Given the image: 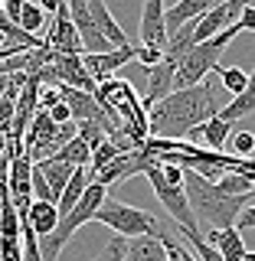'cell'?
Masks as SVG:
<instances>
[{
  "mask_svg": "<svg viewBox=\"0 0 255 261\" xmlns=\"http://www.w3.org/2000/svg\"><path fill=\"white\" fill-rule=\"evenodd\" d=\"M125 261H167V251H164V242L160 239H128V248H125Z\"/></svg>",
  "mask_w": 255,
  "mask_h": 261,
  "instance_id": "44dd1931",
  "label": "cell"
},
{
  "mask_svg": "<svg viewBox=\"0 0 255 261\" xmlns=\"http://www.w3.org/2000/svg\"><path fill=\"white\" fill-rule=\"evenodd\" d=\"M239 16H242V4H213V10L193 23V39H196V46L216 39L223 30H229L233 23H239Z\"/></svg>",
  "mask_w": 255,
  "mask_h": 261,
  "instance_id": "ba28073f",
  "label": "cell"
},
{
  "mask_svg": "<svg viewBox=\"0 0 255 261\" xmlns=\"http://www.w3.org/2000/svg\"><path fill=\"white\" fill-rule=\"evenodd\" d=\"M233 150H236V157L249 160V153H255V134H252V130H239V134H233Z\"/></svg>",
  "mask_w": 255,
  "mask_h": 261,
  "instance_id": "4316f807",
  "label": "cell"
},
{
  "mask_svg": "<svg viewBox=\"0 0 255 261\" xmlns=\"http://www.w3.org/2000/svg\"><path fill=\"white\" fill-rule=\"evenodd\" d=\"M183 193H187V202H190V212H193L196 225H206L210 232L236 228L239 216L255 202V193L252 196H226L213 183L190 173V170H183Z\"/></svg>",
  "mask_w": 255,
  "mask_h": 261,
  "instance_id": "7a4b0ae2",
  "label": "cell"
},
{
  "mask_svg": "<svg viewBox=\"0 0 255 261\" xmlns=\"http://www.w3.org/2000/svg\"><path fill=\"white\" fill-rule=\"evenodd\" d=\"M88 13H92V20H95V27L98 33H102L105 39H108V46L111 49H128V36H125V30L118 27V20L111 16L108 10V4H102V0H88Z\"/></svg>",
  "mask_w": 255,
  "mask_h": 261,
  "instance_id": "9a60e30c",
  "label": "cell"
},
{
  "mask_svg": "<svg viewBox=\"0 0 255 261\" xmlns=\"http://www.w3.org/2000/svg\"><path fill=\"white\" fill-rule=\"evenodd\" d=\"M141 46L160 49L167 46V23H164V0H147L141 7Z\"/></svg>",
  "mask_w": 255,
  "mask_h": 261,
  "instance_id": "30bf717a",
  "label": "cell"
},
{
  "mask_svg": "<svg viewBox=\"0 0 255 261\" xmlns=\"http://www.w3.org/2000/svg\"><path fill=\"white\" fill-rule=\"evenodd\" d=\"M213 10V4L206 0H180V4H167L164 0V23H167V33H177L183 27L196 23L200 16H206Z\"/></svg>",
  "mask_w": 255,
  "mask_h": 261,
  "instance_id": "4fadbf2b",
  "label": "cell"
},
{
  "mask_svg": "<svg viewBox=\"0 0 255 261\" xmlns=\"http://www.w3.org/2000/svg\"><path fill=\"white\" fill-rule=\"evenodd\" d=\"M242 261H255V251H245V258Z\"/></svg>",
  "mask_w": 255,
  "mask_h": 261,
  "instance_id": "e575fe53",
  "label": "cell"
},
{
  "mask_svg": "<svg viewBox=\"0 0 255 261\" xmlns=\"http://www.w3.org/2000/svg\"><path fill=\"white\" fill-rule=\"evenodd\" d=\"M7 150H10V144H7V134H0V160L7 157Z\"/></svg>",
  "mask_w": 255,
  "mask_h": 261,
  "instance_id": "d6a6232c",
  "label": "cell"
},
{
  "mask_svg": "<svg viewBox=\"0 0 255 261\" xmlns=\"http://www.w3.org/2000/svg\"><path fill=\"white\" fill-rule=\"evenodd\" d=\"M219 82H223V88L233 92V98H239L245 92V85H249V72H242L239 65H219Z\"/></svg>",
  "mask_w": 255,
  "mask_h": 261,
  "instance_id": "cb8c5ba5",
  "label": "cell"
},
{
  "mask_svg": "<svg viewBox=\"0 0 255 261\" xmlns=\"http://www.w3.org/2000/svg\"><path fill=\"white\" fill-rule=\"evenodd\" d=\"M95 222L108 225L114 235H121V239H144V235H151V239H160L164 225L157 222V216L147 209H137V206H128V202L121 199H105L102 209L95 212Z\"/></svg>",
  "mask_w": 255,
  "mask_h": 261,
  "instance_id": "5b68a950",
  "label": "cell"
},
{
  "mask_svg": "<svg viewBox=\"0 0 255 261\" xmlns=\"http://www.w3.org/2000/svg\"><path fill=\"white\" fill-rule=\"evenodd\" d=\"M144 176L151 179L154 196H157V202L164 206V212L174 219L177 232H200V225H196V219H193V212H190V202H187L183 186H170L167 179H164V173H160V163H157V160L147 163Z\"/></svg>",
  "mask_w": 255,
  "mask_h": 261,
  "instance_id": "8992f818",
  "label": "cell"
},
{
  "mask_svg": "<svg viewBox=\"0 0 255 261\" xmlns=\"http://www.w3.org/2000/svg\"><path fill=\"white\" fill-rule=\"evenodd\" d=\"M206 242L213 245V248L219 251V258L223 261H242L245 258V242H242V232L239 228H223V232H210Z\"/></svg>",
  "mask_w": 255,
  "mask_h": 261,
  "instance_id": "e0dca14e",
  "label": "cell"
},
{
  "mask_svg": "<svg viewBox=\"0 0 255 261\" xmlns=\"http://www.w3.org/2000/svg\"><path fill=\"white\" fill-rule=\"evenodd\" d=\"M255 111V69L249 72V85H245V92L239 98H233L229 105H223V111H219V118L223 121H242V118H249V114Z\"/></svg>",
  "mask_w": 255,
  "mask_h": 261,
  "instance_id": "ffe728a7",
  "label": "cell"
},
{
  "mask_svg": "<svg viewBox=\"0 0 255 261\" xmlns=\"http://www.w3.org/2000/svg\"><path fill=\"white\" fill-rule=\"evenodd\" d=\"M36 167H39V173L46 176L49 199H53V206H56V202H59V196H62V190L69 186V179H72V173H76V170H72L69 163L56 160V157H49V160H39Z\"/></svg>",
  "mask_w": 255,
  "mask_h": 261,
  "instance_id": "2e32d148",
  "label": "cell"
},
{
  "mask_svg": "<svg viewBox=\"0 0 255 261\" xmlns=\"http://www.w3.org/2000/svg\"><path fill=\"white\" fill-rule=\"evenodd\" d=\"M131 59H134V46L111 49V53H102V56H85V53H82V65H85V72L98 82V85H102V82H108L111 72L121 69V65L131 62Z\"/></svg>",
  "mask_w": 255,
  "mask_h": 261,
  "instance_id": "5bb4252c",
  "label": "cell"
},
{
  "mask_svg": "<svg viewBox=\"0 0 255 261\" xmlns=\"http://www.w3.org/2000/svg\"><path fill=\"white\" fill-rule=\"evenodd\" d=\"M56 75H59V85L65 88H76V92H85V95H95V79L85 72L82 65V56H59L56 53V62H53Z\"/></svg>",
  "mask_w": 255,
  "mask_h": 261,
  "instance_id": "8fae6325",
  "label": "cell"
},
{
  "mask_svg": "<svg viewBox=\"0 0 255 261\" xmlns=\"http://www.w3.org/2000/svg\"><path fill=\"white\" fill-rule=\"evenodd\" d=\"M7 88H10V75H0V98H4Z\"/></svg>",
  "mask_w": 255,
  "mask_h": 261,
  "instance_id": "836d02e7",
  "label": "cell"
},
{
  "mask_svg": "<svg viewBox=\"0 0 255 261\" xmlns=\"http://www.w3.org/2000/svg\"><path fill=\"white\" fill-rule=\"evenodd\" d=\"M239 30L255 33V4H242V16H239Z\"/></svg>",
  "mask_w": 255,
  "mask_h": 261,
  "instance_id": "4dcf8cb0",
  "label": "cell"
},
{
  "mask_svg": "<svg viewBox=\"0 0 255 261\" xmlns=\"http://www.w3.org/2000/svg\"><path fill=\"white\" fill-rule=\"evenodd\" d=\"M236 228H239V232H242V228H255V202H252V206H249V209H245L242 216H239Z\"/></svg>",
  "mask_w": 255,
  "mask_h": 261,
  "instance_id": "1f68e13d",
  "label": "cell"
},
{
  "mask_svg": "<svg viewBox=\"0 0 255 261\" xmlns=\"http://www.w3.org/2000/svg\"><path fill=\"white\" fill-rule=\"evenodd\" d=\"M88 183H92V170H88V167H79L76 173H72L69 186H65V190H62L59 202H56V209H59V219H62V216H69V212L79 206V199H82V196H85Z\"/></svg>",
  "mask_w": 255,
  "mask_h": 261,
  "instance_id": "ac0fdd59",
  "label": "cell"
},
{
  "mask_svg": "<svg viewBox=\"0 0 255 261\" xmlns=\"http://www.w3.org/2000/svg\"><path fill=\"white\" fill-rule=\"evenodd\" d=\"M23 219H27V225L33 228L36 239H46V235L59 225V209H56L53 202H36L33 199V206H30V212Z\"/></svg>",
  "mask_w": 255,
  "mask_h": 261,
  "instance_id": "d6986e66",
  "label": "cell"
},
{
  "mask_svg": "<svg viewBox=\"0 0 255 261\" xmlns=\"http://www.w3.org/2000/svg\"><path fill=\"white\" fill-rule=\"evenodd\" d=\"M114 157H121V150H118L111 141H105L102 147H95V150H92V173H98L102 167H108Z\"/></svg>",
  "mask_w": 255,
  "mask_h": 261,
  "instance_id": "d4e9b609",
  "label": "cell"
},
{
  "mask_svg": "<svg viewBox=\"0 0 255 261\" xmlns=\"http://www.w3.org/2000/svg\"><path fill=\"white\" fill-rule=\"evenodd\" d=\"M69 16H72V27L79 33V43H82V53L85 56H102V53H111L108 39L98 33L92 13H88V4L79 0V4H69Z\"/></svg>",
  "mask_w": 255,
  "mask_h": 261,
  "instance_id": "9c48e42d",
  "label": "cell"
},
{
  "mask_svg": "<svg viewBox=\"0 0 255 261\" xmlns=\"http://www.w3.org/2000/svg\"><path fill=\"white\" fill-rule=\"evenodd\" d=\"M46 114H49V121H53V124H69V121H72V111H69V105H65L62 98H59V101H56Z\"/></svg>",
  "mask_w": 255,
  "mask_h": 261,
  "instance_id": "f1b7e54d",
  "label": "cell"
},
{
  "mask_svg": "<svg viewBox=\"0 0 255 261\" xmlns=\"http://www.w3.org/2000/svg\"><path fill=\"white\" fill-rule=\"evenodd\" d=\"M46 46L59 56H82V43H79L76 27H72L69 4H65V0L59 4V10H56L53 23H49V30H46Z\"/></svg>",
  "mask_w": 255,
  "mask_h": 261,
  "instance_id": "52a82bcc",
  "label": "cell"
},
{
  "mask_svg": "<svg viewBox=\"0 0 255 261\" xmlns=\"http://www.w3.org/2000/svg\"><path fill=\"white\" fill-rule=\"evenodd\" d=\"M56 160H62V163H69L72 170H79V167H88L92 163V147H88L82 137H72L65 147H59V153H56Z\"/></svg>",
  "mask_w": 255,
  "mask_h": 261,
  "instance_id": "7402d4cb",
  "label": "cell"
},
{
  "mask_svg": "<svg viewBox=\"0 0 255 261\" xmlns=\"http://www.w3.org/2000/svg\"><path fill=\"white\" fill-rule=\"evenodd\" d=\"M160 173L170 186H183V167H177V163H160Z\"/></svg>",
  "mask_w": 255,
  "mask_h": 261,
  "instance_id": "f546056e",
  "label": "cell"
},
{
  "mask_svg": "<svg viewBox=\"0 0 255 261\" xmlns=\"http://www.w3.org/2000/svg\"><path fill=\"white\" fill-rule=\"evenodd\" d=\"M134 59L144 65V69H151V65L164 62V53L160 49H147V46H134Z\"/></svg>",
  "mask_w": 255,
  "mask_h": 261,
  "instance_id": "83f0119b",
  "label": "cell"
},
{
  "mask_svg": "<svg viewBox=\"0 0 255 261\" xmlns=\"http://www.w3.org/2000/svg\"><path fill=\"white\" fill-rule=\"evenodd\" d=\"M239 23H233L229 30H223L216 39H210V43H200V46H193L190 53L180 59L177 65V75H174V92H180V88H196V85H203L206 82L210 72H216L219 59H223V53H226V46L233 43L236 36H239Z\"/></svg>",
  "mask_w": 255,
  "mask_h": 261,
  "instance_id": "277c9868",
  "label": "cell"
},
{
  "mask_svg": "<svg viewBox=\"0 0 255 261\" xmlns=\"http://www.w3.org/2000/svg\"><path fill=\"white\" fill-rule=\"evenodd\" d=\"M174 75H177V65L167 62V59L147 69V92L141 98V108L144 111H151L157 101H164V98L174 92Z\"/></svg>",
  "mask_w": 255,
  "mask_h": 261,
  "instance_id": "7c38bea8",
  "label": "cell"
},
{
  "mask_svg": "<svg viewBox=\"0 0 255 261\" xmlns=\"http://www.w3.org/2000/svg\"><path fill=\"white\" fill-rule=\"evenodd\" d=\"M219 111H223V105L216 101L210 82H203L196 88H180V92H170L164 101H157L147 111V137L187 141L190 130L203 127Z\"/></svg>",
  "mask_w": 255,
  "mask_h": 261,
  "instance_id": "6da1fadb",
  "label": "cell"
},
{
  "mask_svg": "<svg viewBox=\"0 0 255 261\" xmlns=\"http://www.w3.org/2000/svg\"><path fill=\"white\" fill-rule=\"evenodd\" d=\"M125 248H128V239H121V235H114V239L105 245L102 251L92 258V261H125Z\"/></svg>",
  "mask_w": 255,
  "mask_h": 261,
  "instance_id": "484cf974",
  "label": "cell"
},
{
  "mask_svg": "<svg viewBox=\"0 0 255 261\" xmlns=\"http://www.w3.org/2000/svg\"><path fill=\"white\" fill-rule=\"evenodd\" d=\"M105 199H108V186H102V183H95V179H92V183H88V190H85V196L79 199V206L72 209L69 216H62L59 225H56L46 239H36L43 261H59L62 248L72 242V235H76L85 222H95V212L102 209Z\"/></svg>",
  "mask_w": 255,
  "mask_h": 261,
  "instance_id": "3957f363",
  "label": "cell"
},
{
  "mask_svg": "<svg viewBox=\"0 0 255 261\" xmlns=\"http://www.w3.org/2000/svg\"><path fill=\"white\" fill-rule=\"evenodd\" d=\"M46 27V13H43V7L36 4V0H23V7H20V30L23 33H30V36H39Z\"/></svg>",
  "mask_w": 255,
  "mask_h": 261,
  "instance_id": "603a6c76",
  "label": "cell"
}]
</instances>
